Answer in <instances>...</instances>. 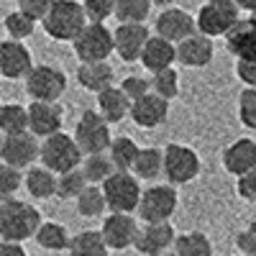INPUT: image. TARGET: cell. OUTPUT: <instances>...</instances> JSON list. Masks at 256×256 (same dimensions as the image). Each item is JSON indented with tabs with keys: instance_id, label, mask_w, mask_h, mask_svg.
Segmentation results:
<instances>
[{
	"instance_id": "1",
	"label": "cell",
	"mask_w": 256,
	"mask_h": 256,
	"mask_svg": "<svg viewBox=\"0 0 256 256\" xmlns=\"http://www.w3.org/2000/svg\"><path fill=\"white\" fill-rule=\"evenodd\" d=\"M41 220V212L26 202V200H8L0 202V241L10 244H24L26 238H34Z\"/></svg>"
},
{
	"instance_id": "2",
	"label": "cell",
	"mask_w": 256,
	"mask_h": 256,
	"mask_svg": "<svg viewBox=\"0 0 256 256\" xmlns=\"http://www.w3.org/2000/svg\"><path fill=\"white\" fill-rule=\"evenodd\" d=\"M84 26H88V16L77 0H54L49 16L44 18V31L54 41H74Z\"/></svg>"
},
{
	"instance_id": "3",
	"label": "cell",
	"mask_w": 256,
	"mask_h": 256,
	"mask_svg": "<svg viewBox=\"0 0 256 256\" xmlns=\"http://www.w3.org/2000/svg\"><path fill=\"white\" fill-rule=\"evenodd\" d=\"M82 156L84 154L80 152L74 136H70V134H54L41 141V154H38L41 166H46L56 177L77 169L82 164Z\"/></svg>"
},
{
	"instance_id": "4",
	"label": "cell",
	"mask_w": 256,
	"mask_h": 256,
	"mask_svg": "<svg viewBox=\"0 0 256 256\" xmlns=\"http://www.w3.org/2000/svg\"><path fill=\"white\" fill-rule=\"evenodd\" d=\"M74 141L80 146L82 154H105L113 144V136H110V123L105 120L100 113L95 110H84L74 126Z\"/></svg>"
},
{
	"instance_id": "5",
	"label": "cell",
	"mask_w": 256,
	"mask_h": 256,
	"mask_svg": "<svg viewBox=\"0 0 256 256\" xmlns=\"http://www.w3.org/2000/svg\"><path fill=\"white\" fill-rule=\"evenodd\" d=\"M102 195H105V202H108L110 212H126V216H131L134 210H138L144 192H141L138 177L128 174V172H116L102 182Z\"/></svg>"
},
{
	"instance_id": "6",
	"label": "cell",
	"mask_w": 256,
	"mask_h": 256,
	"mask_svg": "<svg viewBox=\"0 0 256 256\" xmlns=\"http://www.w3.org/2000/svg\"><path fill=\"white\" fill-rule=\"evenodd\" d=\"M74 54L80 64H98V62H108V56L116 52L113 46V31H108L105 24H88L84 31L72 41Z\"/></svg>"
},
{
	"instance_id": "7",
	"label": "cell",
	"mask_w": 256,
	"mask_h": 256,
	"mask_svg": "<svg viewBox=\"0 0 256 256\" xmlns=\"http://www.w3.org/2000/svg\"><path fill=\"white\" fill-rule=\"evenodd\" d=\"M26 92L34 102H56L67 92V74L52 64H38L26 77Z\"/></svg>"
},
{
	"instance_id": "8",
	"label": "cell",
	"mask_w": 256,
	"mask_h": 256,
	"mask_svg": "<svg viewBox=\"0 0 256 256\" xmlns=\"http://www.w3.org/2000/svg\"><path fill=\"white\" fill-rule=\"evenodd\" d=\"M200 174V156L184 144H169L164 148V177L169 184H187Z\"/></svg>"
},
{
	"instance_id": "9",
	"label": "cell",
	"mask_w": 256,
	"mask_h": 256,
	"mask_svg": "<svg viewBox=\"0 0 256 256\" xmlns=\"http://www.w3.org/2000/svg\"><path fill=\"white\" fill-rule=\"evenodd\" d=\"M177 210V192L172 184H154L148 187L141 202H138V216L146 223H169V218Z\"/></svg>"
},
{
	"instance_id": "10",
	"label": "cell",
	"mask_w": 256,
	"mask_h": 256,
	"mask_svg": "<svg viewBox=\"0 0 256 256\" xmlns=\"http://www.w3.org/2000/svg\"><path fill=\"white\" fill-rule=\"evenodd\" d=\"M238 20L241 18L236 3H205L195 18V24H198V34L216 38V36H226Z\"/></svg>"
},
{
	"instance_id": "11",
	"label": "cell",
	"mask_w": 256,
	"mask_h": 256,
	"mask_svg": "<svg viewBox=\"0 0 256 256\" xmlns=\"http://www.w3.org/2000/svg\"><path fill=\"white\" fill-rule=\"evenodd\" d=\"M41 154V144L34 134H18L6 136L3 148H0V162L13 166V169H31L34 162Z\"/></svg>"
},
{
	"instance_id": "12",
	"label": "cell",
	"mask_w": 256,
	"mask_h": 256,
	"mask_svg": "<svg viewBox=\"0 0 256 256\" xmlns=\"http://www.w3.org/2000/svg\"><path fill=\"white\" fill-rule=\"evenodd\" d=\"M31 72H34V59L24 41H13V38L0 41V77L26 80Z\"/></svg>"
},
{
	"instance_id": "13",
	"label": "cell",
	"mask_w": 256,
	"mask_h": 256,
	"mask_svg": "<svg viewBox=\"0 0 256 256\" xmlns=\"http://www.w3.org/2000/svg\"><path fill=\"white\" fill-rule=\"evenodd\" d=\"M154 31H156V36L166 38L169 44L177 46L184 38L198 34V24H195V18L182 8H166V10L159 13L156 24H154Z\"/></svg>"
},
{
	"instance_id": "14",
	"label": "cell",
	"mask_w": 256,
	"mask_h": 256,
	"mask_svg": "<svg viewBox=\"0 0 256 256\" xmlns=\"http://www.w3.org/2000/svg\"><path fill=\"white\" fill-rule=\"evenodd\" d=\"M100 236H102V241H105V246H108V248L123 251V248L136 244L138 223H136L134 216H126V212H110V216L102 220Z\"/></svg>"
},
{
	"instance_id": "15",
	"label": "cell",
	"mask_w": 256,
	"mask_h": 256,
	"mask_svg": "<svg viewBox=\"0 0 256 256\" xmlns=\"http://www.w3.org/2000/svg\"><path fill=\"white\" fill-rule=\"evenodd\" d=\"M148 28L144 24H120L116 31H113V46H116V54L126 62V64H134V62H141V54H144V46L148 44Z\"/></svg>"
},
{
	"instance_id": "16",
	"label": "cell",
	"mask_w": 256,
	"mask_h": 256,
	"mask_svg": "<svg viewBox=\"0 0 256 256\" xmlns=\"http://www.w3.org/2000/svg\"><path fill=\"white\" fill-rule=\"evenodd\" d=\"M174 241H177V233L172 223H146L144 228H138L134 246L144 256H164L169 254V248H174Z\"/></svg>"
},
{
	"instance_id": "17",
	"label": "cell",
	"mask_w": 256,
	"mask_h": 256,
	"mask_svg": "<svg viewBox=\"0 0 256 256\" xmlns=\"http://www.w3.org/2000/svg\"><path fill=\"white\" fill-rule=\"evenodd\" d=\"M64 110L56 102H31L28 105V134L36 138H49L54 134H62V116Z\"/></svg>"
},
{
	"instance_id": "18",
	"label": "cell",
	"mask_w": 256,
	"mask_h": 256,
	"mask_svg": "<svg viewBox=\"0 0 256 256\" xmlns=\"http://www.w3.org/2000/svg\"><path fill=\"white\" fill-rule=\"evenodd\" d=\"M223 166H226V172L236 174L238 180L244 174L254 172V169H256V141L238 138V141H233L230 146H226V152H223Z\"/></svg>"
},
{
	"instance_id": "19",
	"label": "cell",
	"mask_w": 256,
	"mask_h": 256,
	"mask_svg": "<svg viewBox=\"0 0 256 256\" xmlns=\"http://www.w3.org/2000/svg\"><path fill=\"white\" fill-rule=\"evenodd\" d=\"M128 116H131V120L141 128H156L169 116V102L162 100L154 92H148V95L138 98L136 102H131V113Z\"/></svg>"
},
{
	"instance_id": "20",
	"label": "cell",
	"mask_w": 256,
	"mask_h": 256,
	"mask_svg": "<svg viewBox=\"0 0 256 256\" xmlns=\"http://www.w3.org/2000/svg\"><path fill=\"white\" fill-rule=\"evenodd\" d=\"M177 62L182 67H208L212 62V38L195 34L177 44Z\"/></svg>"
},
{
	"instance_id": "21",
	"label": "cell",
	"mask_w": 256,
	"mask_h": 256,
	"mask_svg": "<svg viewBox=\"0 0 256 256\" xmlns=\"http://www.w3.org/2000/svg\"><path fill=\"white\" fill-rule=\"evenodd\" d=\"M177 62V46L169 44L166 38L162 36H152L148 44L144 46V54H141V64L148 70V72H164L169 70L172 64Z\"/></svg>"
},
{
	"instance_id": "22",
	"label": "cell",
	"mask_w": 256,
	"mask_h": 256,
	"mask_svg": "<svg viewBox=\"0 0 256 256\" xmlns=\"http://www.w3.org/2000/svg\"><path fill=\"white\" fill-rule=\"evenodd\" d=\"M226 44H228V52L236 54L238 59L256 54V28L251 24V18H241L238 24L226 34Z\"/></svg>"
},
{
	"instance_id": "23",
	"label": "cell",
	"mask_w": 256,
	"mask_h": 256,
	"mask_svg": "<svg viewBox=\"0 0 256 256\" xmlns=\"http://www.w3.org/2000/svg\"><path fill=\"white\" fill-rule=\"evenodd\" d=\"M98 108H100V116L108 123H118L131 113V100L126 98L120 88H108V90L98 92Z\"/></svg>"
},
{
	"instance_id": "24",
	"label": "cell",
	"mask_w": 256,
	"mask_h": 256,
	"mask_svg": "<svg viewBox=\"0 0 256 256\" xmlns=\"http://www.w3.org/2000/svg\"><path fill=\"white\" fill-rule=\"evenodd\" d=\"M77 82L90 92H102L113 88V70L108 62H98V64H80L77 70Z\"/></svg>"
},
{
	"instance_id": "25",
	"label": "cell",
	"mask_w": 256,
	"mask_h": 256,
	"mask_svg": "<svg viewBox=\"0 0 256 256\" xmlns=\"http://www.w3.org/2000/svg\"><path fill=\"white\" fill-rule=\"evenodd\" d=\"M24 184L28 190V195L36 200H49L56 195V174L49 172L46 166H31L24 177Z\"/></svg>"
},
{
	"instance_id": "26",
	"label": "cell",
	"mask_w": 256,
	"mask_h": 256,
	"mask_svg": "<svg viewBox=\"0 0 256 256\" xmlns=\"http://www.w3.org/2000/svg\"><path fill=\"white\" fill-rule=\"evenodd\" d=\"M0 134L3 136L28 134V108H24L18 102L0 105Z\"/></svg>"
},
{
	"instance_id": "27",
	"label": "cell",
	"mask_w": 256,
	"mask_h": 256,
	"mask_svg": "<svg viewBox=\"0 0 256 256\" xmlns=\"http://www.w3.org/2000/svg\"><path fill=\"white\" fill-rule=\"evenodd\" d=\"M34 241H36L41 248H46V251H64V248H70L72 236L67 233V228H64L62 223L44 220V223L38 226V230H36Z\"/></svg>"
},
{
	"instance_id": "28",
	"label": "cell",
	"mask_w": 256,
	"mask_h": 256,
	"mask_svg": "<svg viewBox=\"0 0 256 256\" xmlns=\"http://www.w3.org/2000/svg\"><path fill=\"white\" fill-rule=\"evenodd\" d=\"M70 256H108V246H105L100 230H80L70 241Z\"/></svg>"
},
{
	"instance_id": "29",
	"label": "cell",
	"mask_w": 256,
	"mask_h": 256,
	"mask_svg": "<svg viewBox=\"0 0 256 256\" xmlns=\"http://www.w3.org/2000/svg\"><path fill=\"white\" fill-rule=\"evenodd\" d=\"M138 152L141 148L136 146L134 138H128V136H118L113 138L110 148H108V156L116 166V172H128V169H134L136 159H138Z\"/></svg>"
},
{
	"instance_id": "30",
	"label": "cell",
	"mask_w": 256,
	"mask_h": 256,
	"mask_svg": "<svg viewBox=\"0 0 256 256\" xmlns=\"http://www.w3.org/2000/svg\"><path fill=\"white\" fill-rule=\"evenodd\" d=\"M134 174L141 177V180H156L164 174V152L159 148L148 146V148H141L138 152V159L134 164Z\"/></svg>"
},
{
	"instance_id": "31",
	"label": "cell",
	"mask_w": 256,
	"mask_h": 256,
	"mask_svg": "<svg viewBox=\"0 0 256 256\" xmlns=\"http://www.w3.org/2000/svg\"><path fill=\"white\" fill-rule=\"evenodd\" d=\"M174 254L177 256H212V244L205 233L200 230H190L182 233L174 241Z\"/></svg>"
},
{
	"instance_id": "32",
	"label": "cell",
	"mask_w": 256,
	"mask_h": 256,
	"mask_svg": "<svg viewBox=\"0 0 256 256\" xmlns=\"http://www.w3.org/2000/svg\"><path fill=\"white\" fill-rule=\"evenodd\" d=\"M82 174H84V180H88V184H95L98 187V184H102L105 180H108L110 174H116V166H113V162H110L108 154H92V156L84 159Z\"/></svg>"
},
{
	"instance_id": "33",
	"label": "cell",
	"mask_w": 256,
	"mask_h": 256,
	"mask_svg": "<svg viewBox=\"0 0 256 256\" xmlns=\"http://www.w3.org/2000/svg\"><path fill=\"white\" fill-rule=\"evenodd\" d=\"M105 208H108V202H105L102 187L90 184L77 198V212H80L82 218H98V216H102V212H105Z\"/></svg>"
},
{
	"instance_id": "34",
	"label": "cell",
	"mask_w": 256,
	"mask_h": 256,
	"mask_svg": "<svg viewBox=\"0 0 256 256\" xmlns=\"http://www.w3.org/2000/svg\"><path fill=\"white\" fill-rule=\"evenodd\" d=\"M152 0H116V18L120 24H144Z\"/></svg>"
},
{
	"instance_id": "35",
	"label": "cell",
	"mask_w": 256,
	"mask_h": 256,
	"mask_svg": "<svg viewBox=\"0 0 256 256\" xmlns=\"http://www.w3.org/2000/svg\"><path fill=\"white\" fill-rule=\"evenodd\" d=\"M88 187L90 184H88V180H84L82 169H72V172L56 177V198H62V200H72L74 198L77 200Z\"/></svg>"
},
{
	"instance_id": "36",
	"label": "cell",
	"mask_w": 256,
	"mask_h": 256,
	"mask_svg": "<svg viewBox=\"0 0 256 256\" xmlns=\"http://www.w3.org/2000/svg\"><path fill=\"white\" fill-rule=\"evenodd\" d=\"M152 92L154 95H159L162 100H174L177 95H180V74L169 67V70H164V72H156L154 77H152Z\"/></svg>"
},
{
	"instance_id": "37",
	"label": "cell",
	"mask_w": 256,
	"mask_h": 256,
	"mask_svg": "<svg viewBox=\"0 0 256 256\" xmlns=\"http://www.w3.org/2000/svg\"><path fill=\"white\" fill-rule=\"evenodd\" d=\"M3 26H6V31H8V38L24 41V38H28V36L36 31V20H31L26 13H20V10H13V13L6 16Z\"/></svg>"
},
{
	"instance_id": "38",
	"label": "cell",
	"mask_w": 256,
	"mask_h": 256,
	"mask_svg": "<svg viewBox=\"0 0 256 256\" xmlns=\"http://www.w3.org/2000/svg\"><path fill=\"white\" fill-rule=\"evenodd\" d=\"M24 184V174L20 169H13L8 164L0 162V202H8L16 198V192Z\"/></svg>"
},
{
	"instance_id": "39",
	"label": "cell",
	"mask_w": 256,
	"mask_h": 256,
	"mask_svg": "<svg viewBox=\"0 0 256 256\" xmlns=\"http://www.w3.org/2000/svg\"><path fill=\"white\" fill-rule=\"evenodd\" d=\"M88 24H105L110 16H116V0H82Z\"/></svg>"
},
{
	"instance_id": "40",
	"label": "cell",
	"mask_w": 256,
	"mask_h": 256,
	"mask_svg": "<svg viewBox=\"0 0 256 256\" xmlns=\"http://www.w3.org/2000/svg\"><path fill=\"white\" fill-rule=\"evenodd\" d=\"M238 118L246 128L256 131V90L254 88H244L238 95Z\"/></svg>"
},
{
	"instance_id": "41",
	"label": "cell",
	"mask_w": 256,
	"mask_h": 256,
	"mask_svg": "<svg viewBox=\"0 0 256 256\" xmlns=\"http://www.w3.org/2000/svg\"><path fill=\"white\" fill-rule=\"evenodd\" d=\"M52 6H54V0H18V10L26 13L31 20H36V24L38 20L44 24V18L49 16Z\"/></svg>"
},
{
	"instance_id": "42",
	"label": "cell",
	"mask_w": 256,
	"mask_h": 256,
	"mask_svg": "<svg viewBox=\"0 0 256 256\" xmlns=\"http://www.w3.org/2000/svg\"><path fill=\"white\" fill-rule=\"evenodd\" d=\"M120 90L126 92V98L131 100V102H136L138 98H144V95H148V90H152V82L148 80H144V77H126L123 82H120Z\"/></svg>"
},
{
	"instance_id": "43",
	"label": "cell",
	"mask_w": 256,
	"mask_h": 256,
	"mask_svg": "<svg viewBox=\"0 0 256 256\" xmlns=\"http://www.w3.org/2000/svg\"><path fill=\"white\" fill-rule=\"evenodd\" d=\"M236 72H238V80L246 84V88L256 90V54H251L246 59H238L236 62Z\"/></svg>"
},
{
	"instance_id": "44",
	"label": "cell",
	"mask_w": 256,
	"mask_h": 256,
	"mask_svg": "<svg viewBox=\"0 0 256 256\" xmlns=\"http://www.w3.org/2000/svg\"><path fill=\"white\" fill-rule=\"evenodd\" d=\"M236 246L241 248L244 256H256V220L248 223L236 236Z\"/></svg>"
},
{
	"instance_id": "45",
	"label": "cell",
	"mask_w": 256,
	"mask_h": 256,
	"mask_svg": "<svg viewBox=\"0 0 256 256\" xmlns=\"http://www.w3.org/2000/svg\"><path fill=\"white\" fill-rule=\"evenodd\" d=\"M238 195H241L246 202L256 205V169L238 180Z\"/></svg>"
},
{
	"instance_id": "46",
	"label": "cell",
	"mask_w": 256,
	"mask_h": 256,
	"mask_svg": "<svg viewBox=\"0 0 256 256\" xmlns=\"http://www.w3.org/2000/svg\"><path fill=\"white\" fill-rule=\"evenodd\" d=\"M0 256H28L26 248L20 244H10V241H0Z\"/></svg>"
},
{
	"instance_id": "47",
	"label": "cell",
	"mask_w": 256,
	"mask_h": 256,
	"mask_svg": "<svg viewBox=\"0 0 256 256\" xmlns=\"http://www.w3.org/2000/svg\"><path fill=\"white\" fill-rule=\"evenodd\" d=\"M241 10H251V13H256V0H233Z\"/></svg>"
},
{
	"instance_id": "48",
	"label": "cell",
	"mask_w": 256,
	"mask_h": 256,
	"mask_svg": "<svg viewBox=\"0 0 256 256\" xmlns=\"http://www.w3.org/2000/svg\"><path fill=\"white\" fill-rule=\"evenodd\" d=\"M174 0H152V6H159V8H172Z\"/></svg>"
},
{
	"instance_id": "49",
	"label": "cell",
	"mask_w": 256,
	"mask_h": 256,
	"mask_svg": "<svg viewBox=\"0 0 256 256\" xmlns=\"http://www.w3.org/2000/svg\"><path fill=\"white\" fill-rule=\"evenodd\" d=\"M205 3H233V0H205Z\"/></svg>"
},
{
	"instance_id": "50",
	"label": "cell",
	"mask_w": 256,
	"mask_h": 256,
	"mask_svg": "<svg viewBox=\"0 0 256 256\" xmlns=\"http://www.w3.org/2000/svg\"><path fill=\"white\" fill-rule=\"evenodd\" d=\"M251 24H254V28H256V13H251Z\"/></svg>"
},
{
	"instance_id": "51",
	"label": "cell",
	"mask_w": 256,
	"mask_h": 256,
	"mask_svg": "<svg viewBox=\"0 0 256 256\" xmlns=\"http://www.w3.org/2000/svg\"><path fill=\"white\" fill-rule=\"evenodd\" d=\"M3 138H6V136H3V134H0V148H3Z\"/></svg>"
},
{
	"instance_id": "52",
	"label": "cell",
	"mask_w": 256,
	"mask_h": 256,
	"mask_svg": "<svg viewBox=\"0 0 256 256\" xmlns=\"http://www.w3.org/2000/svg\"><path fill=\"white\" fill-rule=\"evenodd\" d=\"M164 256H177V254H174V251H169V254H164Z\"/></svg>"
}]
</instances>
